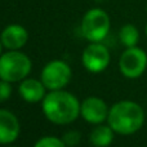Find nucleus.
Instances as JSON below:
<instances>
[{"mask_svg":"<svg viewBox=\"0 0 147 147\" xmlns=\"http://www.w3.org/2000/svg\"><path fill=\"white\" fill-rule=\"evenodd\" d=\"M80 102L66 90H49L43 99V112L49 121L58 125L74 123L80 115Z\"/></svg>","mask_w":147,"mask_h":147,"instance_id":"obj_1","label":"nucleus"},{"mask_svg":"<svg viewBox=\"0 0 147 147\" xmlns=\"http://www.w3.org/2000/svg\"><path fill=\"white\" fill-rule=\"evenodd\" d=\"M107 121L117 134H134L145 123V111L137 102L120 101L110 109Z\"/></svg>","mask_w":147,"mask_h":147,"instance_id":"obj_2","label":"nucleus"},{"mask_svg":"<svg viewBox=\"0 0 147 147\" xmlns=\"http://www.w3.org/2000/svg\"><path fill=\"white\" fill-rule=\"evenodd\" d=\"M31 71V61L20 51H9L0 56V79L9 83L21 81Z\"/></svg>","mask_w":147,"mask_h":147,"instance_id":"obj_3","label":"nucleus"},{"mask_svg":"<svg viewBox=\"0 0 147 147\" xmlns=\"http://www.w3.org/2000/svg\"><path fill=\"white\" fill-rule=\"evenodd\" d=\"M110 17L105 10L94 8L85 13L81 21V34L90 43H101L110 31Z\"/></svg>","mask_w":147,"mask_h":147,"instance_id":"obj_4","label":"nucleus"},{"mask_svg":"<svg viewBox=\"0 0 147 147\" xmlns=\"http://www.w3.org/2000/svg\"><path fill=\"white\" fill-rule=\"evenodd\" d=\"M120 72L128 79H137L147 69V53L138 47L127 48L119 61Z\"/></svg>","mask_w":147,"mask_h":147,"instance_id":"obj_5","label":"nucleus"},{"mask_svg":"<svg viewBox=\"0 0 147 147\" xmlns=\"http://www.w3.org/2000/svg\"><path fill=\"white\" fill-rule=\"evenodd\" d=\"M71 69L63 61H52L44 66L41 71V81L49 90L62 89L71 80Z\"/></svg>","mask_w":147,"mask_h":147,"instance_id":"obj_6","label":"nucleus"},{"mask_svg":"<svg viewBox=\"0 0 147 147\" xmlns=\"http://www.w3.org/2000/svg\"><path fill=\"white\" fill-rule=\"evenodd\" d=\"M81 61L89 72H102L110 63V52L101 43H90L84 49Z\"/></svg>","mask_w":147,"mask_h":147,"instance_id":"obj_7","label":"nucleus"},{"mask_svg":"<svg viewBox=\"0 0 147 147\" xmlns=\"http://www.w3.org/2000/svg\"><path fill=\"white\" fill-rule=\"evenodd\" d=\"M110 109L106 102L98 97H88L81 102L80 115L85 121L90 124H102L109 117Z\"/></svg>","mask_w":147,"mask_h":147,"instance_id":"obj_8","label":"nucleus"},{"mask_svg":"<svg viewBox=\"0 0 147 147\" xmlns=\"http://www.w3.org/2000/svg\"><path fill=\"white\" fill-rule=\"evenodd\" d=\"M20 136V121L13 112L0 110V143L8 145L14 142Z\"/></svg>","mask_w":147,"mask_h":147,"instance_id":"obj_9","label":"nucleus"},{"mask_svg":"<svg viewBox=\"0 0 147 147\" xmlns=\"http://www.w3.org/2000/svg\"><path fill=\"white\" fill-rule=\"evenodd\" d=\"M3 47L9 51H20L28 40V32L21 25H9L3 30L0 35Z\"/></svg>","mask_w":147,"mask_h":147,"instance_id":"obj_10","label":"nucleus"},{"mask_svg":"<svg viewBox=\"0 0 147 147\" xmlns=\"http://www.w3.org/2000/svg\"><path fill=\"white\" fill-rule=\"evenodd\" d=\"M45 85L43 81H39L36 79H23L20 84V94L23 98V101L28 103H36L44 99L45 97Z\"/></svg>","mask_w":147,"mask_h":147,"instance_id":"obj_11","label":"nucleus"},{"mask_svg":"<svg viewBox=\"0 0 147 147\" xmlns=\"http://www.w3.org/2000/svg\"><path fill=\"white\" fill-rule=\"evenodd\" d=\"M114 133L110 125H98L92 130L89 140L94 147H107L114 141Z\"/></svg>","mask_w":147,"mask_h":147,"instance_id":"obj_12","label":"nucleus"},{"mask_svg":"<svg viewBox=\"0 0 147 147\" xmlns=\"http://www.w3.org/2000/svg\"><path fill=\"white\" fill-rule=\"evenodd\" d=\"M120 41L124 47L127 48H132V47H137L138 41H140V31L132 23H127L120 28L119 32Z\"/></svg>","mask_w":147,"mask_h":147,"instance_id":"obj_13","label":"nucleus"},{"mask_svg":"<svg viewBox=\"0 0 147 147\" xmlns=\"http://www.w3.org/2000/svg\"><path fill=\"white\" fill-rule=\"evenodd\" d=\"M34 147H67V145L63 140H59L53 136H47V137L40 138Z\"/></svg>","mask_w":147,"mask_h":147,"instance_id":"obj_14","label":"nucleus"},{"mask_svg":"<svg viewBox=\"0 0 147 147\" xmlns=\"http://www.w3.org/2000/svg\"><path fill=\"white\" fill-rule=\"evenodd\" d=\"M10 94H12L10 83L0 79V102H4V101H7V99H9Z\"/></svg>","mask_w":147,"mask_h":147,"instance_id":"obj_15","label":"nucleus"},{"mask_svg":"<svg viewBox=\"0 0 147 147\" xmlns=\"http://www.w3.org/2000/svg\"><path fill=\"white\" fill-rule=\"evenodd\" d=\"M63 141L67 146H75L79 143L80 141V134L76 132H70V133H66L63 137Z\"/></svg>","mask_w":147,"mask_h":147,"instance_id":"obj_16","label":"nucleus"},{"mask_svg":"<svg viewBox=\"0 0 147 147\" xmlns=\"http://www.w3.org/2000/svg\"><path fill=\"white\" fill-rule=\"evenodd\" d=\"M1 49H3V43H1V40H0V56H1Z\"/></svg>","mask_w":147,"mask_h":147,"instance_id":"obj_17","label":"nucleus"},{"mask_svg":"<svg viewBox=\"0 0 147 147\" xmlns=\"http://www.w3.org/2000/svg\"><path fill=\"white\" fill-rule=\"evenodd\" d=\"M145 32H146V36H147V23H146V27H145Z\"/></svg>","mask_w":147,"mask_h":147,"instance_id":"obj_18","label":"nucleus"}]
</instances>
